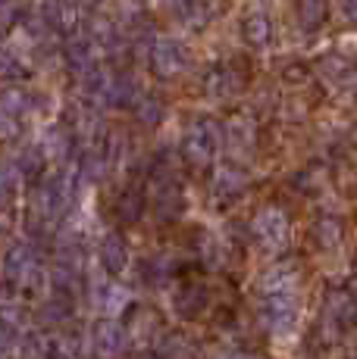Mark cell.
<instances>
[{
	"label": "cell",
	"instance_id": "cell-1",
	"mask_svg": "<svg viewBox=\"0 0 357 359\" xmlns=\"http://www.w3.org/2000/svg\"><path fill=\"white\" fill-rule=\"evenodd\" d=\"M185 66H188V50H185L182 41H176V38H157L154 44H150V69H154L157 75L169 79V75L182 72Z\"/></svg>",
	"mask_w": 357,
	"mask_h": 359
},
{
	"label": "cell",
	"instance_id": "cell-2",
	"mask_svg": "<svg viewBox=\"0 0 357 359\" xmlns=\"http://www.w3.org/2000/svg\"><path fill=\"white\" fill-rule=\"evenodd\" d=\"M216 147H219V128L210 119L195 122L188 128V135H185V154L195 163H207L216 154Z\"/></svg>",
	"mask_w": 357,
	"mask_h": 359
},
{
	"label": "cell",
	"instance_id": "cell-3",
	"mask_svg": "<svg viewBox=\"0 0 357 359\" xmlns=\"http://www.w3.org/2000/svg\"><path fill=\"white\" fill-rule=\"evenodd\" d=\"M254 231L266 247H283L288 238V222L279 210H264L257 216V222H254Z\"/></svg>",
	"mask_w": 357,
	"mask_h": 359
},
{
	"label": "cell",
	"instance_id": "cell-4",
	"mask_svg": "<svg viewBox=\"0 0 357 359\" xmlns=\"http://www.w3.org/2000/svg\"><path fill=\"white\" fill-rule=\"evenodd\" d=\"M94 53H98V44L91 38H82V34H72L70 44H66V63H70L72 72H94Z\"/></svg>",
	"mask_w": 357,
	"mask_h": 359
},
{
	"label": "cell",
	"instance_id": "cell-5",
	"mask_svg": "<svg viewBox=\"0 0 357 359\" xmlns=\"http://www.w3.org/2000/svg\"><path fill=\"white\" fill-rule=\"evenodd\" d=\"M294 10L304 32H313L326 22V0H294Z\"/></svg>",
	"mask_w": 357,
	"mask_h": 359
},
{
	"label": "cell",
	"instance_id": "cell-6",
	"mask_svg": "<svg viewBox=\"0 0 357 359\" xmlns=\"http://www.w3.org/2000/svg\"><path fill=\"white\" fill-rule=\"evenodd\" d=\"M204 85H207V91L210 94H232L238 88V75H235V69L232 66H214L207 72V79H204Z\"/></svg>",
	"mask_w": 357,
	"mask_h": 359
},
{
	"label": "cell",
	"instance_id": "cell-7",
	"mask_svg": "<svg viewBox=\"0 0 357 359\" xmlns=\"http://www.w3.org/2000/svg\"><path fill=\"white\" fill-rule=\"evenodd\" d=\"M242 34L251 47H264L266 41H270V19L260 16V13H251L242 25Z\"/></svg>",
	"mask_w": 357,
	"mask_h": 359
},
{
	"label": "cell",
	"instance_id": "cell-8",
	"mask_svg": "<svg viewBox=\"0 0 357 359\" xmlns=\"http://www.w3.org/2000/svg\"><path fill=\"white\" fill-rule=\"evenodd\" d=\"M132 97H135V81L129 79V75H119V79H113L110 100H113L116 107H126V103H132Z\"/></svg>",
	"mask_w": 357,
	"mask_h": 359
},
{
	"label": "cell",
	"instance_id": "cell-9",
	"mask_svg": "<svg viewBox=\"0 0 357 359\" xmlns=\"http://www.w3.org/2000/svg\"><path fill=\"white\" fill-rule=\"evenodd\" d=\"M0 69H4V79L6 81H19V79H25V63H19L13 53H4V63H0Z\"/></svg>",
	"mask_w": 357,
	"mask_h": 359
},
{
	"label": "cell",
	"instance_id": "cell-10",
	"mask_svg": "<svg viewBox=\"0 0 357 359\" xmlns=\"http://www.w3.org/2000/svg\"><path fill=\"white\" fill-rule=\"evenodd\" d=\"M235 184H242V175H235V172H219V178H216L219 191H238Z\"/></svg>",
	"mask_w": 357,
	"mask_h": 359
},
{
	"label": "cell",
	"instance_id": "cell-11",
	"mask_svg": "<svg viewBox=\"0 0 357 359\" xmlns=\"http://www.w3.org/2000/svg\"><path fill=\"white\" fill-rule=\"evenodd\" d=\"M104 257L110 259V266H119V262H122V247H119V241H116V238H110L104 244Z\"/></svg>",
	"mask_w": 357,
	"mask_h": 359
},
{
	"label": "cell",
	"instance_id": "cell-12",
	"mask_svg": "<svg viewBox=\"0 0 357 359\" xmlns=\"http://www.w3.org/2000/svg\"><path fill=\"white\" fill-rule=\"evenodd\" d=\"M141 119L144 122H157V119H160V103H157V100H144L141 103Z\"/></svg>",
	"mask_w": 357,
	"mask_h": 359
},
{
	"label": "cell",
	"instance_id": "cell-13",
	"mask_svg": "<svg viewBox=\"0 0 357 359\" xmlns=\"http://www.w3.org/2000/svg\"><path fill=\"white\" fill-rule=\"evenodd\" d=\"M339 10L345 16V22L357 25V0H339Z\"/></svg>",
	"mask_w": 357,
	"mask_h": 359
},
{
	"label": "cell",
	"instance_id": "cell-14",
	"mask_svg": "<svg viewBox=\"0 0 357 359\" xmlns=\"http://www.w3.org/2000/svg\"><path fill=\"white\" fill-rule=\"evenodd\" d=\"M191 4H195V0H160V6H167V10H173V13H185Z\"/></svg>",
	"mask_w": 357,
	"mask_h": 359
},
{
	"label": "cell",
	"instance_id": "cell-15",
	"mask_svg": "<svg viewBox=\"0 0 357 359\" xmlns=\"http://www.w3.org/2000/svg\"><path fill=\"white\" fill-rule=\"evenodd\" d=\"M75 6H79V10H94V6L100 4V0H72Z\"/></svg>",
	"mask_w": 357,
	"mask_h": 359
},
{
	"label": "cell",
	"instance_id": "cell-16",
	"mask_svg": "<svg viewBox=\"0 0 357 359\" xmlns=\"http://www.w3.org/2000/svg\"><path fill=\"white\" fill-rule=\"evenodd\" d=\"M354 103H357V91H354Z\"/></svg>",
	"mask_w": 357,
	"mask_h": 359
},
{
	"label": "cell",
	"instance_id": "cell-17",
	"mask_svg": "<svg viewBox=\"0 0 357 359\" xmlns=\"http://www.w3.org/2000/svg\"><path fill=\"white\" fill-rule=\"evenodd\" d=\"M232 359H235V356H232Z\"/></svg>",
	"mask_w": 357,
	"mask_h": 359
}]
</instances>
